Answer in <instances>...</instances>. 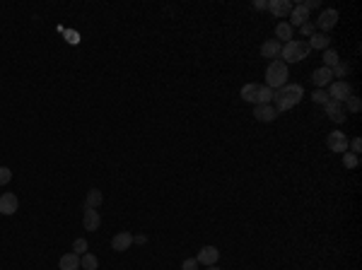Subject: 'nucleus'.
Returning a JSON list of instances; mask_svg holds the SVG:
<instances>
[{"instance_id":"72a5a7b5","label":"nucleus","mask_w":362,"mask_h":270,"mask_svg":"<svg viewBox=\"0 0 362 270\" xmlns=\"http://www.w3.org/2000/svg\"><path fill=\"white\" fill-rule=\"evenodd\" d=\"M254 8H256V10H266V8H268V3H266V0H256V3H254Z\"/></svg>"},{"instance_id":"4be33fe9","label":"nucleus","mask_w":362,"mask_h":270,"mask_svg":"<svg viewBox=\"0 0 362 270\" xmlns=\"http://www.w3.org/2000/svg\"><path fill=\"white\" fill-rule=\"evenodd\" d=\"M80 268L82 270H97L99 268V258L94 253H82L80 256Z\"/></svg>"},{"instance_id":"20e7f679","label":"nucleus","mask_w":362,"mask_h":270,"mask_svg":"<svg viewBox=\"0 0 362 270\" xmlns=\"http://www.w3.org/2000/svg\"><path fill=\"white\" fill-rule=\"evenodd\" d=\"M309 44L307 41H287V44H282L280 49V56H282V63L287 65V63H300L309 56Z\"/></svg>"},{"instance_id":"6ab92c4d","label":"nucleus","mask_w":362,"mask_h":270,"mask_svg":"<svg viewBox=\"0 0 362 270\" xmlns=\"http://www.w3.org/2000/svg\"><path fill=\"white\" fill-rule=\"evenodd\" d=\"M58 265L60 270H78L80 268V256L78 253H65V256H60Z\"/></svg>"},{"instance_id":"393cba45","label":"nucleus","mask_w":362,"mask_h":270,"mask_svg":"<svg viewBox=\"0 0 362 270\" xmlns=\"http://www.w3.org/2000/svg\"><path fill=\"white\" fill-rule=\"evenodd\" d=\"M87 249H90V244H87V239H75L73 241V253H78V256H82V253H87Z\"/></svg>"},{"instance_id":"aec40b11","label":"nucleus","mask_w":362,"mask_h":270,"mask_svg":"<svg viewBox=\"0 0 362 270\" xmlns=\"http://www.w3.org/2000/svg\"><path fill=\"white\" fill-rule=\"evenodd\" d=\"M292 34H295V29H292L290 24H287V22H278V27H275V41H285V44H287V41H292Z\"/></svg>"},{"instance_id":"f257e3e1","label":"nucleus","mask_w":362,"mask_h":270,"mask_svg":"<svg viewBox=\"0 0 362 270\" xmlns=\"http://www.w3.org/2000/svg\"><path fill=\"white\" fill-rule=\"evenodd\" d=\"M304 97V87L302 85H282L280 90L273 92V106L275 111H290L292 106H297Z\"/></svg>"},{"instance_id":"a878e982","label":"nucleus","mask_w":362,"mask_h":270,"mask_svg":"<svg viewBox=\"0 0 362 270\" xmlns=\"http://www.w3.org/2000/svg\"><path fill=\"white\" fill-rule=\"evenodd\" d=\"M329 99H331V97H329V92H326V90L312 92V101H314V104H326Z\"/></svg>"},{"instance_id":"f3484780","label":"nucleus","mask_w":362,"mask_h":270,"mask_svg":"<svg viewBox=\"0 0 362 270\" xmlns=\"http://www.w3.org/2000/svg\"><path fill=\"white\" fill-rule=\"evenodd\" d=\"M280 49H282V44H280V41L268 39V41H263V46H261V56H263V58H275V56H280Z\"/></svg>"},{"instance_id":"b1692460","label":"nucleus","mask_w":362,"mask_h":270,"mask_svg":"<svg viewBox=\"0 0 362 270\" xmlns=\"http://www.w3.org/2000/svg\"><path fill=\"white\" fill-rule=\"evenodd\" d=\"M360 164V157L357 155H352V152H343V167L345 169H355Z\"/></svg>"},{"instance_id":"f8f14e48","label":"nucleus","mask_w":362,"mask_h":270,"mask_svg":"<svg viewBox=\"0 0 362 270\" xmlns=\"http://www.w3.org/2000/svg\"><path fill=\"white\" fill-rule=\"evenodd\" d=\"M266 10H271L275 17H280V20H282V17H290L292 3H290V0H271Z\"/></svg>"},{"instance_id":"a211bd4d","label":"nucleus","mask_w":362,"mask_h":270,"mask_svg":"<svg viewBox=\"0 0 362 270\" xmlns=\"http://www.w3.org/2000/svg\"><path fill=\"white\" fill-rule=\"evenodd\" d=\"M101 200H104V196H101L99 188L87 190V198H85V210H97V208L101 205Z\"/></svg>"},{"instance_id":"423d86ee","label":"nucleus","mask_w":362,"mask_h":270,"mask_svg":"<svg viewBox=\"0 0 362 270\" xmlns=\"http://www.w3.org/2000/svg\"><path fill=\"white\" fill-rule=\"evenodd\" d=\"M329 150L331 152H338V155H343V152H348V135L343 133V130H333V133H329Z\"/></svg>"},{"instance_id":"bb28decb","label":"nucleus","mask_w":362,"mask_h":270,"mask_svg":"<svg viewBox=\"0 0 362 270\" xmlns=\"http://www.w3.org/2000/svg\"><path fill=\"white\" fill-rule=\"evenodd\" d=\"M331 72H333V78H345V75L350 72V65H345V63H338L336 68H331Z\"/></svg>"},{"instance_id":"9d476101","label":"nucleus","mask_w":362,"mask_h":270,"mask_svg":"<svg viewBox=\"0 0 362 270\" xmlns=\"http://www.w3.org/2000/svg\"><path fill=\"white\" fill-rule=\"evenodd\" d=\"M254 116L256 121H261V123H271V121L278 119V111L273 104H256L254 106Z\"/></svg>"},{"instance_id":"5701e85b","label":"nucleus","mask_w":362,"mask_h":270,"mask_svg":"<svg viewBox=\"0 0 362 270\" xmlns=\"http://www.w3.org/2000/svg\"><path fill=\"white\" fill-rule=\"evenodd\" d=\"M323 68H329V70H331V68H336V65H338V63H341V58H338V53H336V51L333 49H326L323 51Z\"/></svg>"},{"instance_id":"473e14b6","label":"nucleus","mask_w":362,"mask_h":270,"mask_svg":"<svg viewBox=\"0 0 362 270\" xmlns=\"http://www.w3.org/2000/svg\"><path fill=\"white\" fill-rule=\"evenodd\" d=\"M304 8H307V10H314V8H319V0H307V3H304Z\"/></svg>"},{"instance_id":"f704fd0d","label":"nucleus","mask_w":362,"mask_h":270,"mask_svg":"<svg viewBox=\"0 0 362 270\" xmlns=\"http://www.w3.org/2000/svg\"><path fill=\"white\" fill-rule=\"evenodd\" d=\"M133 241H135V244H148V237H145V234H135Z\"/></svg>"},{"instance_id":"ddd939ff","label":"nucleus","mask_w":362,"mask_h":270,"mask_svg":"<svg viewBox=\"0 0 362 270\" xmlns=\"http://www.w3.org/2000/svg\"><path fill=\"white\" fill-rule=\"evenodd\" d=\"M218 258H220V251L215 249V246H203L201 251H198V263H203V265H205V268H208V265H215V263H218Z\"/></svg>"},{"instance_id":"4468645a","label":"nucleus","mask_w":362,"mask_h":270,"mask_svg":"<svg viewBox=\"0 0 362 270\" xmlns=\"http://www.w3.org/2000/svg\"><path fill=\"white\" fill-rule=\"evenodd\" d=\"M131 244H133V234H131V232H119V234L111 239V249L121 253V251L131 249Z\"/></svg>"},{"instance_id":"1a4fd4ad","label":"nucleus","mask_w":362,"mask_h":270,"mask_svg":"<svg viewBox=\"0 0 362 270\" xmlns=\"http://www.w3.org/2000/svg\"><path fill=\"white\" fill-rule=\"evenodd\" d=\"M17 208H20V198L15 196V193H3L0 196V215H15L17 212Z\"/></svg>"},{"instance_id":"f03ea898","label":"nucleus","mask_w":362,"mask_h":270,"mask_svg":"<svg viewBox=\"0 0 362 270\" xmlns=\"http://www.w3.org/2000/svg\"><path fill=\"white\" fill-rule=\"evenodd\" d=\"M241 99L249 101V104H271L273 101V90L271 87H266V85H256V82H251V85H244L241 87Z\"/></svg>"},{"instance_id":"6e6552de","label":"nucleus","mask_w":362,"mask_h":270,"mask_svg":"<svg viewBox=\"0 0 362 270\" xmlns=\"http://www.w3.org/2000/svg\"><path fill=\"white\" fill-rule=\"evenodd\" d=\"M323 109H326V116L333 121V123H343L345 121V106H343L341 101H333V99H329L326 104H323Z\"/></svg>"},{"instance_id":"c85d7f7f","label":"nucleus","mask_w":362,"mask_h":270,"mask_svg":"<svg viewBox=\"0 0 362 270\" xmlns=\"http://www.w3.org/2000/svg\"><path fill=\"white\" fill-rule=\"evenodd\" d=\"M345 104H348V111H352V113H357V111L362 109V104H360V99H357V97H350Z\"/></svg>"},{"instance_id":"cd10ccee","label":"nucleus","mask_w":362,"mask_h":270,"mask_svg":"<svg viewBox=\"0 0 362 270\" xmlns=\"http://www.w3.org/2000/svg\"><path fill=\"white\" fill-rule=\"evenodd\" d=\"M10 179H12V169H10V167H0V186L10 183Z\"/></svg>"},{"instance_id":"dca6fc26","label":"nucleus","mask_w":362,"mask_h":270,"mask_svg":"<svg viewBox=\"0 0 362 270\" xmlns=\"http://www.w3.org/2000/svg\"><path fill=\"white\" fill-rule=\"evenodd\" d=\"M82 224L87 232H97L101 227V217L97 210H85V217H82Z\"/></svg>"},{"instance_id":"2eb2a0df","label":"nucleus","mask_w":362,"mask_h":270,"mask_svg":"<svg viewBox=\"0 0 362 270\" xmlns=\"http://www.w3.org/2000/svg\"><path fill=\"white\" fill-rule=\"evenodd\" d=\"M312 82L319 87V90H323V87H329V85L333 82V72L329 70V68H323V65H321L319 70L312 72Z\"/></svg>"},{"instance_id":"39448f33","label":"nucleus","mask_w":362,"mask_h":270,"mask_svg":"<svg viewBox=\"0 0 362 270\" xmlns=\"http://www.w3.org/2000/svg\"><path fill=\"white\" fill-rule=\"evenodd\" d=\"M329 97H331L333 101H341V104H345V101L352 97V87L350 82L345 80H336L331 82V87H329Z\"/></svg>"},{"instance_id":"2f4dec72","label":"nucleus","mask_w":362,"mask_h":270,"mask_svg":"<svg viewBox=\"0 0 362 270\" xmlns=\"http://www.w3.org/2000/svg\"><path fill=\"white\" fill-rule=\"evenodd\" d=\"M350 150H352V155H360L362 152V140L360 138H355V140L350 142Z\"/></svg>"},{"instance_id":"c9c22d12","label":"nucleus","mask_w":362,"mask_h":270,"mask_svg":"<svg viewBox=\"0 0 362 270\" xmlns=\"http://www.w3.org/2000/svg\"><path fill=\"white\" fill-rule=\"evenodd\" d=\"M208 270H220V268L218 265H208Z\"/></svg>"},{"instance_id":"412c9836","label":"nucleus","mask_w":362,"mask_h":270,"mask_svg":"<svg viewBox=\"0 0 362 270\" xmlns=\"http://www.w3.org/2000/svg\"><path fill=\"white\" fill-rule=\"evenodd\" d=\"M307 44H309V49L326 51V49H329V34H321V31H319V34H312Z\"/></svg>"},{"instance_id":"7ed1b4c3","label":"nucleus","mask_w":362,"mask_h":270,"mask_svg":"<svg viewBox=\"0 0 362 270\" xmlns=\"http://www.w3.org/2000/svg\"><path fill=\"white\" fill-rule=\"evenodd\" d=\"M287 65L282 60H271V65L266 68V87H271L273 92L280 90L282 85H287Z\"/></svg>"},{"instance_id":"9b49d317","label":"nucleus","mask_w":362,"mask_h":270,"mask_svg":"<svg viewBox=\"0 0 362 270\" xmlns=\"http://www.w3.org/2000/svg\"><path fill=\"white\" fill-rule=\"evenodd\" d=\"M304 22H309V10H307L304 5H292L290 22H287V24H290L292 29H295V27H302Z\"/></svg>"},{"instance_id":"c756f323","label":"nucleus","mask_w":362,"mask_h":270,"mask_svg":"<svg viewBox=\"0 0 362 270\" xmlns=\"http://www.w3.org/2000/svg\"><path fill=\"white\" fill-rule=\"evenodd\" d=\"M181 270H198V260L196 258H186L181 263Z\"/></svg>"},{"instance_id":"0eeeda50","label":"nucleus","mask_w":362,"mask_h":270,"mask_svg":"<svg viewBox=\"0 0 362 270\" xmlns=\"http://www.w3.org/2000/svg\"><path fill=\"white\" fill-rule=\"evenodd\" d=\"M338 24V10H333V8H329V10H323L321 12V17L316 20V29H321V34H326L329 29H333Z\"/></svg>"},{"instance_id":"7c9ffc66","label":"nucleus","mask_w":362,"mask_h":270,"mask_svg":"<svg viewBox=\"0 0 362 270\" xmlns=\"http://www.w3.org/2000/svg\"><path fill=\"white\" fill-rule=\"evenodd\" d=\"M300 29H302V34H304V36H312V34H316V27H314L312 22H304Z\"/></svg>"}]
</instances>
